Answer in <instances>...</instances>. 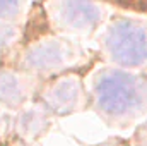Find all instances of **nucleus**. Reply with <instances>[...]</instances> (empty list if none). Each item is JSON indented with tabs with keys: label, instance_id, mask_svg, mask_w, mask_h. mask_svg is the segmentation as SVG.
<instances>
[{
	"label": "nucleus",
	"instance_id": "6",
	"mask_svg": "<svg viewBox=\"0 0 147 146\" xmlns=\"http://www.w3.org/2000/svg\"><path fill=\"white\" fill-rule=\"evenodd\" d=\"M0 100L10 105L24 100V86L14 74H0Z\"/></svg>",
	"mask_w": 147,
	"mask_h": 146
},
{
	"label": "nucleus",
	"instance_id": "4",
	"mask_svg": "<svg viewBox=\"0 0 147 146\" xmlns=\"http://www.w3.org/2000/svg\"><path fill=\"white\" fill-rule=\"evenodd\" d=\"M72 55L70 46L62 41H45L33 46L26 57H24V65L33 71H53L65 64L69 57Z\"/></svg>",
	"mask_w": 147,
	"mask_h": 146
},
{
	"label": "nucleus",
	"instance_id": "3",
	"mask_svg": "<svg viewBox=\"0 0 147 146\" xmlns=\"http://www.w3.org/2000/svg\"><path fill=\"white\" fill-rule=\"evenodd\" d=\"M55 10L60 23L75 31L94 29L101 17L91 0H55Z\"/></svg>",
	"mask_w": 147,
	"mask_h": 146
},
{
	"label": "nucleus",
	"instance_id": "10",
	"mask_svg": "<svg viewBox=\"0 0 147 146\" xmlns=\"http://www.w3.org/2000/svg\"><path fill=\"white\" fill-rule=\"evenodd\" d=\"M14 35H16V31L10 26H0V50L5 48L14 40Z\"/></svg>",
	"mask_w": 147,
	"mask_h": 146
},
{
	"label": "nucleus",
	"instance_id": "2",
	"mask_svg": "<svg viewBox=\"0 0 147 146\" xmlns=\"http://www.w3.org/2000/svg\"><path fill=\"white\" fill-rule=\"evenodd\" d=\"M106 50L111 59L125 67H135L147 60V31L128 19L113 23L106 33Z\"/></svg>",
	"mask_w": 147,
	"mask_h": 146
},
{
	"label": "nucleus",
	"instance_id": "8",
	"mask_svg": "<svg viewBox=\"0 0 147 146\" xmlns=\"http://www.w3.org/2000/svg\"><path fill=\"white\" fill-rule=\"evenodd\" d=\"M22 0H0V19H12L19 14Z\"/></svg>",
	"mask_w": 147,
	"mask_h": 146
},
{
	"label": "nucleus",
	"instance_id": "11",
	"mask_svg": "<svg viewBox=\"0 0 147 146\" xmlns=\"http://www.w3.org/2000/svg\"><path fill=\"white\" fill-rule=\"evenodd\" d=\"M105 146H110V145H105Z\"/></svg>",
	"mask_w": 147,
	"mask_h": 146
},
{
	"label": "nucleus",
	"instance_id": "9",
	"mask_svg": "<svg viewBox=\"0 0 147 146\" xmlns=\"http://www.w3.org/2000/svg\"><path fill=\"white\" fill-rule=\"evenodd\" d=\"M113 3H118L125 9L134 10H147V0H111Z\"/></svg>",
	"mask_w": 147,
	"mask_h": 146
},
{
	"label": "nucleus",
	"instance_id": "1",
	"mask_svg": "<svg viewBox=\"0 0 147 146\" xmlns=\"http://www.w3.org/2000/svg\"><path fill=\"white\" fill-rule=\"evenodd\" d=\"M94 95L99 112L111 119H120L139 108L146 93L137 77L121 71H108L98 76Z\"/></svg>",
	"mask_w": 147,
	"mask_h": 146
},
{
	"label": "nucleus",
	"instance_id": "5",
	"mask_svg": "<svg viewBox=\"0 0 147 146\" xmlns=\"http://www.w3.org/2000/svg\"><path fill=\"white\" fill-rule=\"evenodd\" d=\"M80 98V84L74 77H65L45 91V102L60 113L72 112Z\"/></svg>",
	"mask_w": 147,
	"mask_h": 146
},
{
	"label": "nucleus",
	"instance_id": "7",
	"mask_svg": "<svg viewBox=\"0 0 147 146\" xmlns=\"http://www.w3.org/2000/svg\"><path fill=\"white\" fill-rule=\"evenodd\" d=\"M45 124L46 122H45L43 115H39L38 112H28L19 120L21 132L26 134V136H36L38 132H41L45 129Z\"/></svg>",
	"mask_w": 147,
	"mask_h": 146
}]
</instances>
